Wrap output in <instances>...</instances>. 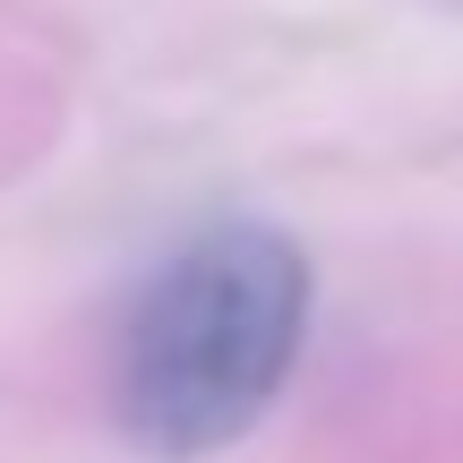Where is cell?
I'll use <instances>...</instances> for the list:
<instances>
[{"label":"cell","instance_id":"cell-1","mask_svg":"<svg viewBox=\"0 0 463 463\" xmlns=\"http://www.w3.org/2000/svg\"><path fill=\"white\" fill-rule=\"evenodd\" d=\"M309 335V258L266 223H215L172 249L120 317L112 412L164 463L223 455L283 395Z\"/></svg>","mask_w":463,"mask_h":463}]
</instances>
